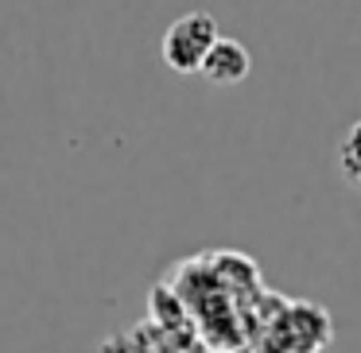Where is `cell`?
I'll list each match as a JSON object with an SVG mask.
<instances>
[{
	"mask_svg": "<svg viewBox=\"0 0 361 353\" xmlns=\"http://www.w3.org/2000/svg\"><path fill=\"white\" fill-rule=\"evenodd\" d=\"M218 35H221V27L210 12H187V16L167 24L164 39H159V58L175 74H198L202 58L218 43Z\"/></svg>",
	"mask_w": 361,
	"mask_h": 353,
	"instance_id": "obj_1",
	"label": "cell"
},
{
	"mask_svg": "<svg viewBox=\"0 0 361 353\" xmlns=\"http://www.w3.org/2000/svg\"><path fill=\"white\" fill-rule=\"evenodd\" d=\"M338 167H342L345 182H350L353 190H361V120H353L350 132L338 144Z\"/></svg>",
	"mask_w": 361,
	"mask_h": 353,
	"instance_id": "obj_4",
	"label": "cell"
},
{
	"mask_svg": "<svg viewBox=\"0 0 361 353\" xmlns=\"http://www.w3.org/2000/svg\"><path fill=\"white\" fill-rule=\"evenodd\" d=\"M202 74L210 86H241L252 74V55L245 43L229 39V35H218V43L210 47V55L202 58Z\"/></svg>",
	"mask_w": 361,
	"mask_h": 353,
	"instance_id": "obj_3",
	"label": "cell"
},
{
	"mask_svg": "<svg viewBox=\"0 0 361 353\" xmlns=\"http://www.w3.org/2000/svg\"><path fill=\"white\" fill-rule=\"evenodd\" d=\"M330 334H334L330 318L322 314V306H311V303L291 306L280 318V337H283V345L295 349V353H319L322 345L330 342Z\"/></svg>",
	"mask_w": 361,
	"mask_h": 353,
	"instance_id": "obj_2",
	"label": "cell"
}]
</instances>
